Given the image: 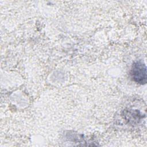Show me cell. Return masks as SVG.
Returning a JSON list of instances; mask_svg holds the SVG:
<instances>
[{
	"label": "cell",
	"mask_w": 147,
	"mask_h": 147,
	"mask_svg": "<svg viewBox=\"0 0 147 147\" xmlns=\"http://www.w3.org/2000/svg\"><path fill=\"white\" fill-rule=\"evenodd\" d=\"M130 74L133 80L137 83L146 84L147 79L146 67L145 63L142 61H137L133 64Z\"/></svg>",
	"instance_id": "1"
}]
</instances>
